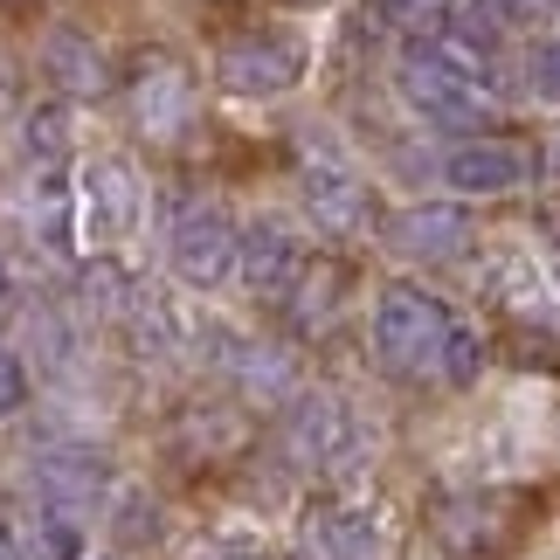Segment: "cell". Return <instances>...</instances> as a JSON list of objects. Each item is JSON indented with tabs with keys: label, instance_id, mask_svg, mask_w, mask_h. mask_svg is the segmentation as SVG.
Returning a JSON list of instances; mask_svg holds the SVG:
<instances>
[{
	"label": "cell",
	"instance_id": "16",
	"mask_svg": "<svg viewBox=\"0 0 560 560\" xmlns=\"http://www.w3.org/2000/svg\"><path fill=\"white\" fill-rule=\"evenodd\" d=\"M77 291H83V312H97V318H125L132 312V277H125L112 256H91V264H83V277H77Z\"/></svg>",
	"mask_w": 560,
	"mask_h": 560
},
{
	"label": "cell",
	"instance_id": "15",
	"mask_svg": "<svg viewBox=\"0 0 560 560\" xmlns=\"http://www.w3.org/2000/svg\"><path fill=\"white\" fill-rule=\"evenodd\" d=\"M312 540L326 560H368L374 553V520L360 505H318L312 512Z\"/></svg>",
	"mask_w": 560,
	"mask_h": 560
},
{
	"label": "cell",
	"instance_id": "7",
	"mask_svg": "<svg viewBox=\"0 0 560 560\" xmlns=\"http://www.w3.org/2000/svg\"><path fill=\"white\" fill-rule=\"evenodd\" d=\"M139 222V174L125 160H91V174H83V229H91V243H118V235H132Z\"/></svg>",
	"mask_w": 560,
	"mask_h": 560
},
{
	"label": "cell",
	"instance_id": "19",
	"mask_svg": "<svg viewBox=\"0 0 560 560\" xmlns=\"http://www.w3.org/2000/svg\"><path fill=\"white\" fill-rule=\"evenodd\" d=\"M339 284H347V277H339L332 264H318V270H298V326H326L332 318V305H339Z\"/></svg>",
	"mask_w": 560,
	"mask_h": 560
},
{
	"label": "cell",
	"instance_id": "22",
	"mask_svg": "<svg viewBox=\"0 0 560 560\" xmlns=\"http://www.w3.org/2000/svg\"><path fill=\"white\" fill-rule=\"evenodd\" d=\"M526 83H533L540 97H553V104H560V35L533 49V62H526Z\"/></svg>",
	"mask_w": 560,
	"mask_h": 560
},
{
	"label": "cell",
	"instance_id": "25",
	"mask_svg": "<svg viewBox=\"0 0 560 560\" xmlns=\"http://www.w3.org/2000/svg\"><path fill=\"white\" fill-rule=\"evenodd\" d=\"M395 14H408V21H436V14H450V0H387Z\"/></svg>",
	"mask_w": 560,
	"mask_h": 560
},
{
	"label": "cell",
	"instance_id": "12",
	"mask_svg": "<svg viewBox=\"0 0 560 560\" xmlns=\"http://www.w3.org/2000/svg\"><path fill=\"white\" fill-rule=\"evenodd\" d=\"M42 70H49V83L62 97H104L112 91V62H104V49L83 28H49V42H42Z\"/></svg>",
	"mask_w": 560,
	"mask_h": 560
},
{
	"label": "cell",
	"instance_id": "4",
	"mask_svg": "<svg viewBox=\"0 0 560 560\" xmlns=\"http://www.w3.org/2000/svg\"><path fill=\"white\" fill-rule=\"evenodd\" d=\"M104 491H112V464H104L97 450H49V457L35 464V499L49 512H70L83 526H91Z\"/></svg>",
	"mask_w": 560,
	"mask_h": 560
},
{
	"label": "cell",
	"instance_id": "3",
	"mask_svg": "<svg viewBox=\"0 0 560 560\" xmlns=\"http://www.w3.org/2000/svg\"><path fill=\"white\" fill-rule=\"evenodd\" d=\"M214 77H222V91H235V97H277L305 77V49L284 42V35H235V42H222V56H214Z\"/></svg>",
	"mask_w": 560,
	"mask_h": 560
},
{
	"label": "cell",
	"instance_id": "1",
	"mask_svg": "<svg viewBox=\"0 0 560 560\" xmlns=\"http://www.w3.org/2000/svg\"><path fill=\"white\" fill-rule=\"evenodd\" d=\"M401 97L416 104L422 118H443V125H478L485 118V91H491V62L470 49V42L443 35V42H416L401 56Z\"/></svg>",
	"mask_w": 560,
	"mask_h": 560
},
{
	"label": "cell",
	"instance_id": "13",
	"mask_svg": "<svg viewBox=\"0 0 560 560\" xmlns=\"http://www.w3.org/2000/svg\"><path fill=\"white\" fill-rule=\"evenodd\" d=\"M512 512H520V499H505V491H485V499H457L443 505V547L457 553H499L512 540Z\"/></svg>",
	"mask_w": 560,
	"mask_h": 560
},
{
	"label": "cell",
	"instance_id": "21",
	"mask_svg": "<svg viewBox=\"0 0 560 560\" xmlns=\"http://www.w3.org/2000/svg\"><path fill=\"white\" fill-rule=\"evenodd\" d=\"M436 368L457 381V387H470L485 374V339L470 332V326H457V318H450V332H443V353H436Z\"/></svg>",
	"mask_w": 560,
	"mask_h": 560
},
{
	"label": "cell",
	"instance_id": "10",
	"mask_svg": "<svg viewBox=\"0 0 560 560\" xmlns=\"http://www.w3.org/2000/svg\"><path fill=\"white\" fill-rule=\"evenodd\" d=\"M235 264H243V284L256 298H284L298 284V270H305V249H298L291 229L264 222V229H249L243 243H235Z\"/></svg>",
	"mask_w": 560,
	"mask_h": 560
},
{
	"label": "cell",
	"instance_id": "24",
	"mask_svg": "<svg viewBox=\"0 0 560 560\" xmlns=\"http://www.w3.org/2000/svg\"><path fill=\"white\" fill-rule=\"evenodd\" d=\"M21 401H28V368L14 353H0V416H14Z\"/></svg>",
	"mask_w": 560,
	"mask_h": 560
},
{
	"label": "cell",
	"instance_id": "8",
	"mask_svg": "<svg viewBox=\"0 0 560 560\" xmlns=\"http://www.w3.org/2000/svg\"><path fill=\"white\" fill-rule=\"evenodd\" d=\"M347 443H353V422H347V408H339L332 395H298L291 401V422H284V450H291V464H339L347 457Z\"/></svg>",
	"mask_w": 560,
	"mask_h": 560
},
{
	"label": "cell",
	"instance_id": "23",
	"mask_svg": "<svg viewBox=\"0 0 560 560\" xmlns=\"http://www.w3.org/2000/svg\"><path fill=\"white\" fill-rule=\"evenodd\" d=\"M118 533H125V540H145V547H153V540H160V505H145V499H125V512H118Z\"/></svg>",
	"mask_w": 560,
	"mask_h": 560
},
{
	"label": "cell",
	"instance_id": "11",
	"mask_svg": "<svg viewBox=\"0 0 560 560\" xmlns=\"http://www.w3.org/2000/svg\"><path fill=\"white\" fill-rule=\"evenodd\" d=\"M187 70L174 56H153L139 70V83H132V118H139V132L145 139H174L180 125H187Z\"/></svg>",
	"mask_w": 560,
	"mask_h": 560
},
{
	"label": "cell",
	"instance_id": "27",
	"mask_svg": "<svg viewBox=\"0 0 560 560\" xmlns=\"http://www.w3.org/2000/svg\"><path fill=\"white\" fill-rule=\"evenodd\" d=\"M0 298H8V256H0Z\"/></svg>",
	"mask_w": 560,
	"mask_h": 560
},
{
	"label": "cell",
	"instance_id": "26",
	"mask_svg": "<svg viewBox=\"0 0 560 560\" xmlns=\"http://www.w3.org/2000/svg\"><path fill=\"white\" fill-rule=\"evenodd\" d=\"M0 560H28V553L14 547V533H8V526H0Z\"/></svg>",
	"mask_w": 560,
	"mask_h": 560
},
{
	"label": "cell",
	"instance_id": "9",
	"mask_svg": "<svg viewBox=\"0 0 560 560\" xmlns=\"http://www.w3.org/2000/svg\"><path fill=\"white\" fill-rule=\"evenodd\" d=\"M305 208H312V222H318V229L353 235L360 222H368V187H360V174H353L347 160L318 153V160L305 166Z\"/></svg>",
	"mask_w": 560,
	"mask_h": 560
},
{
	"label": "cell",
	"instance_id": "5",
	"mask_svg": "<svg viewBox=\"0 0 560 560\" xmlns=\"http://www.w3.org/2000/svg\"><path fill=\"white\" fill-rule=\"evenodd\" d=\"M470 235H478V222H470V208H457V201H416V208H401L395 222H387V243L401 256H422V264L464 256Z\"/></svg>",
	"mask_w": 560,
	"mask_h": 560
},
{
	"label": "cell",
	"instance_id": "28",
	"mask_svg": "<svg viewBox=\"0 0 560 560\" xmlns=\"http://www.w3.org/2000/svg\"><path fill=\"white\" fill-rule=\"evenodd\" d=\"M222 560H249V553H222Z\"/></svg>",
	"mask_w": 560,
	"mask_h": 560
},
{
	"label": "cell",
	"instance_id": "17",
	"mask_svg": "<svg viewBox=\"0 0 560 560\" xmlns=\"http://www.w3.org/2000/svg\"><path fill=\"white\" fill-rule=\"evenodd\" d=\"M21 145H28L35 166H62L70 160V104H35L21 118Z\"/></svg>",
	"mask_w": 560,
	"mask_h": 560
},
{
	"label": "cell",
	"instance_id": "20",
	"mask_svg": "<svg viewBox=\"0 0 560 560\" xmlns=\"http://www.w3.org/2000/svg\"><path fill=\"white\" fill-rule=\"evenodd\" d=\"M235 374H243L249 395H291V353H277V347H243V360H235Z\"/></svg>",
	"mask_w": 560,
	"mask_h": 560
},
{
	"label": "cell",
	"instance_id": "6",
	"mask_svg": "<svg viewBox=\"0 0 560 560\" xmlns=\"http://www.w3.org/2000/svg\"><path fill=\"white\" fill-rule=\"evenodd\" d=\"M229 270H235V229H229V214H214V208L180 214V229H174V277H180V284L214 291Z\"/></svg>",
	"mask_w": 560,
	"mask_h": 560
},
{
	"label": "cell",
	"instance_id": "14",
	"mask_svg": "<svg viewBox=\"0 0 560 560\" xmlns=\"http://www.w3.org/2000/svg\"><path fill=\"white\" fill-rule=\"evenodd\" d=\"M443 180L457 194H512L526 180V153L520 145H499V139H470L443 160Z\"/></svg>",
	"mask_w": 560,
	"mask_h": 560
},
{
	"label": "cell",
	"instance_id": "18",
	"mask_svg": "<svg viewBox=\"0 0 560 560\" xmlns=\"http://www.w3.org/2000/svg\"><path fill=\"white\" fill-rule=\"evenodd\" d=\"M35 560H83V520H70V512H35V540H28Z\"/></svg>",
	"mask_w": 560,
	"mask_h": 560
},
{
	"label": "cell",
	"instance_id": "2",
	"mask_svg": "<svg viewBox=\"0 0 560 560\" xmlns=\"http://www.w3.org/2000/svg\"><path fill=\"white\" fill-rule=\"evenodd\" d=\"M443 332H450L443 298H429L422 284H387V291H381V305H374V347H381V360H387L395 374L436 368Z\"/></svg>",
	"mask_w": 560,
	"mask_h": 560
}]
</instances>
